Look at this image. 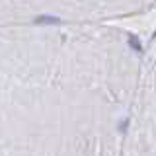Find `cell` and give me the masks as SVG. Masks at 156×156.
Here are the masks:
<instances>
[{
    "instance_id": "cell-1",
    "label": "cell",
    "mask_w": 156,
    "mask_h": 156,
    "mask_svg": "<svg viewBox=\"0 0 156 156\" xmlns=\"http://www.w3.org/2000/svg\"><path fill=\"white\" fill-rule=\"evenodd\" d=\"M58 20L57 18H49V16H45V18H37V23H57Z\"/></svg>"
}]
</instances>
